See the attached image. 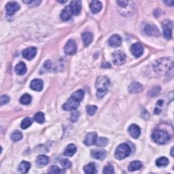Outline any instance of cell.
<instances>
[{
  "label": "cell",
  "instance_id": "30",
  "mask_svg": "<svg viewBox=\"0 0 174 174\" xmlns=\"http://www.w3.org/2000/svg\"><path fill=\"white\" fill-rule=\"evenodd\" d=\"M22 138H23V133L19 130L14 131V132L11 134V136H10V139H11L12 141H15V142L20 140Z\"/></svg>",
  "mask_w": 174,
  "mask_h": 174
},
{
  "label": "cell",
  "instance_id": "49",
  "mask_svg": "<svg viewBox=\"0 0 174 174\" xmlns=\"http://www.w3.org/2000/svg\"><path fill=\"white\" fill-rule=\"evenodd\" d=\"M173 148H172V151H171V154H172V157H173Z\"/></svg>",
  "mask_w": 174,
  "mask_h": 174
},
{
  "label": "cell",
  "instance_id": "26",
  "mask_svg": "<svg viewBox=\"0 0 174 174\" xmlns=\"http://www.w3.org/2000/svg\"><path fill=\"white\" fill-rule=\"evenodd\" d=\"M142 167V163L139 161H133L131 163L128 167V169L129 172H135L137 170H140Z\"/></svg>",
  "mask_w": 174,
  "mask_h": 174
},
{
  "label": "cell",
  "instance_id": "42",
  "mask_svg": "<svg viewBox=\"0 0 174 174\" xmlns=\"http://www.w3.org/2000/svg\"><path fill=\"white\" fill-rule=\"evenodd\" d=\"M10 101V97L8 95H2L1 99H0V103H1V105H3Z\"/></svg>",
  "mask_w": 174,
  "mask_h": 174
},
{
  "label": "cell",
  "instance_id": "4",
  "mask_svg": "<svg viewBox=\"0 0 174 174\" xmlns=\"http://www.w3.org/2000/svg\"><path fill=\"white\" fill-rule=\"evenodd\" d=\"M131 153V148L127 144H121L116 148L115 150V158L118 160H122L129 157Z\"/></svg>",
  "mask_w": 174,
  "mask_h": 174
},
{
  "label": "cell",
  "instance_id": "19",
  "mask_svg": "<svg viewBox=\"0 0 174 174\" xmlns=\"http://www.w3.org/2000/svg\"><path fill=\"white\" fill-rule=\"evenodd\" d=\"M82 39L85 47H88L93 40V35L91 32H84L82 34Z\"/></svg>",
  "mask_w": 174,
  "mask_h": 174
},
{
  "label": "cell",
  "instance_id": "12",
  "mask_svg": "<svg viewBox=\"0 0 174 174\" xmlns=\"http://www.w3.org/2000/svg\"><path fill=\"white\" fill-rule=\"evenodd\" d=\"M128 131L130 134V136L132 137L134 139H137V138L139 137L140 136L141 134V129L140 127L133 124V125H131L129 128H128Z\"/></svg>",
  "mask_w": 174,
  "mask_h": 174
},
{
  "label": "cell",
  "instance_id": "5",
  "mask_svg": "<svg viewBox=\"0 0 174 174\" xmlns=\"http://www.w3.org/2000/svg\"><path fill=\"white\" fill-rule=\"evenodd\" d=\"M163 31L164 37L167 40H170L172 37V29L173 27V22L171 20H165L162 23Z\"/></svg>",
  "mask_w": 174,
  "mask_h": 174
},
{
  "label": "cell",
  "instance_id": "43",
  "mask_svg": "<svg viewBox=\"0 0 174 174\" xmlns=\"http://www.w3.org/2000/svg\"><path fill=\"white\" fill-rule=\"evenodd\" d=\"M116 2L121 8H127V7L128 6V3H129V2L127 1V0H120V1H117Z\"/></svg>",
  "mask_w": 174,
  "mask_h": 174
},
{
  "label": "cell",
  "instance_id": "20",
  "mask_svg": "<svg viewBox=\"0 0 174 174\" xmlns=\"http://www.w3.org/2000/svg\"><path fill=\"white\" fill-rule=\"evenodd\" d=\"M106 151L104 150H93L91 152L92 157L97 160H104L106 157Z\"/></svg>",
  "mask_w": 174,
  "mask_h": 174
},
{
  "label": "cell",
  "instance_id": "6",
  "mask_svg": "<svg viewBox=\"0 0 174 174\" xmlns=\"http://www.w3.org/2000/svg\"><path fill=\"white\" fill-rule=\"evenodd\" d=\"M80 101L78 100L76 98L73 97L72 96V97L67 101L65 104H63V109L67 111L76 109L80 106Z\"/></svg>",
  "mask_w": 174,
  "mask_h": 174
},
{
  "label": "cell",
  "instance_id": "34",
  "mask_svg": "<svg viewBox=\"0 0 174 174\" xmlns=\"http://www.w3.org/2000/svg\"><path fill=\"white\" fill-rule=\"evenodd\" d=\"M20 102L23 105H29L31 102V97L29 94H24L20 99Z\"/></svg>",
  "mask_w": 174,
  "mask_h": 174
},
{
  "label": "cell",
  "instance_id": "38",
  "mask_svg": "<svg viewBox=\"0 0 174 174\" xmlns=\"http://www.w3.org/2000/svg\"><path fill=\"white\" fill-rule=\"evenodd\" d=\"M97 110V107L96 105H88L87 107V112L89 116H93Z\"/></svg>",
  "mask_w": 174,
  "mask_h": 174
},
{
  "label": "cell",
  "instance_id": "36",
  "mask_svg": "<svg viewBox=\"0 0 174 174\" xmlns=\"http://www.w3.org/2000/svg\"><path fill=\"white\" fill-rule=\"evenodd\" d=\"M160 92H161V87H155L154 88H152V89L149 91L148 95L150 97H156L160 94Z\"/></svg>",
  "mask_w": 174,
  "mask_h": 174
},
{
  "label": "cell",
  "instance_id": "37",
  "mask_svg": "<svg viewBox=\"0 0 174 174\" xmlns=\"http://www.w3.org/2000/svg\"><path fill=\"white\" fill-rule=\"evenodd\" d=\"M114 168L112 164H108V165H106L104 170H103V173H105V174H112L114 173Z\"/></svg>",
  "mask_w": 174,
  "mask_h": 174
},
{
  "label": "cell",
  "instance_id": "1",
  "mask_svg": "<svg viewBox=\"0 0 174 174\" xmlns=\"http://www.w3.org/2000/svg\"><path fill=\"white\" fill-rule=\"evenodd\" d=\"M154 69L159 76L172 78L173 76V61L172 58H163L154 63Z\"/></svg>",
  "mask_w": 174,
  "mask_h": 174
},
{
  "label": "cell",
  "instance_id": "10",
  "mask_svg": "<svg viewBox=\"0 0 174 174\" xmlns=\"http://www.w3.org/2000/svg\"><path fill=\"white\" fill-rule=\"evenodd\" d=\"M20 9V6L16 2H10L7 3L6 6V10L7 15L9 16H12L16 11Z\"/></svg>",
  "mask_w": 174,
  "mask_h": 174
},
{
  "label": "cell",
  "instance_id": "40",
  "mask_svg": "<svg viewBox=\"0 0 174 174\" xmlns=\"http://www.w3.org/2000/svg\"><path fill=\"white\" fill-rule=\"evenodd\" d=\"M60 163H61V165H62V167L64 169H69L71 167V165H72V164H71V162L69 161L68 159H65V158L61 159Z\"/></svg>",
  "mask_w": 174,
  "mask_h": 174
},
{
  "label": "cell",
  "instance_id": "9",
  "mask_svg": "<svg viewBox=\"0 0 174 174\" xmlns=\"http://www.w3.org/2000/svg\"><path fill=\"white\" fill-rule=\"evenodd\" d=\"M144 32L149 36L158 37L161 35L158 28L153 25H146L144 27Z\"/></svg>",
  "mask_w": 174,
  "mask_h": 174
},
{
  "label": "cell",
  "instance_id": "33",
  "mask_svg": "<svg viewBox=\"0 0 174 174\" xmlns=\"http://www.w3.org/2000/svg\"><path fill=\"white\" fill-rule=\"evenodd\" d=\"M34 120L37 123L40 124H43L45 122L44 114L42 112H38L34 116Z\"/></svg>",
  "mask_w": 174,
  "mask_h": 174
},
{
  "label": "cell",
  "instance_id": "45",
  "mask_svg": "<svg viewBox=\"0 0 174 174\" xmlns=\"http://www.w3.org/2000/svg\"><path fill=\"white\" fill-rule=\"evenodd\" d=\"M164 2L167 6H173V2L172 1V0H169V1H165Z\"/></svg>",
  "mask_w": 174,
  "mask_h": 174
},
{
  "label": "cell",
  "instance_id": "25",
  "mask_svg": "<svg viewBox=\"0 0 174 174\" xmlns=\"http://www.w3.org/2000/svg\"><path fill=\"white\" fill-rule=\"evenodd\" d=\"M15 72L18 75H23L27 72L26 65L23 62H20L15 67Z\"/></svg>",
  "mask_w": 174,
  "mask_h": 174
},
{
  "label": "cell",
  "instance_id": "22",
  "mask_svg": "<svg viewBox=\"0 0 174 174\" xmlns=\"http://www.w3.org/2000/svg\"><path fill=\"white\" fill-rule=\"evenodd\" d=\"M77 151V148L74 144H69L64 150V155L66 157H72Z\"/></svg>",
  "mask_w": 174,
  "mask_h": 174
},
{
  "label": "cell",
  "instance_id": "35",
  "mask_svg": "<svg viewBox=\"0 0 174 174\" xmlns=\"http://www.w3.org/2000/svg\"><path fill=\"white\" fill-rule=\"evenodd\" d=\"M72 96L73 97L78 99V101H83V98H84V91L83 90L79 89V90L76 91V92H74V93L72 94Z\"/></svg>",
  "mask_w": 174,
  "mask_h": 174
},
{
  "label": "cell",
  "instance_id": "41",
  "mask_svg": "<svg viewBox=\"0 0 174 174\" xmlns=\"http://www.w3.org/2000/svg\"><path fill=\"white\" fill-rule=\"evenodd\" d=\"M79 116H80V113H79V112H78V111L74 112L72 114V115H71V116H70V120H71V121H72V123L76 122V121H77L78 119Z\"/></svg>",
  "mask_w": 174,
  "mask_h": 174
},
{
  "label": "cell",
  "instance_id": "2",
  "mask_svg": "<svg viewBox=\"0 0 174 174\" xmlns=\"http://www.w3.org/2000/svg\"><path fill=\"white\" fill-rule=\"evenodd\" d=\"M109 85H110V82L107 77L99 76L95 83V87L97 90L96 96L100 99L104 97L108 93Z\"/></svg>",
  "mask_w": 174,
  "mask_h": 174
},
{
  "label": "cell",
  "instance_id": "29",
  "mask_svg": "<svg viewBox=\"0 0 174 174\" xmlns=\"http://www.w3.org/2000/svg\"><path fill=\"white\" fill-rule=\"evenodd\" d=\"M169 160L167 158L165 157H162L158 158L157 161H156V165L159 167H165L167 166L169 164Z\"/></svg>",
  "mask_w": 174,
  "mask_h": 174
},
{
  "label": "cell",
  "instance_id": "31",
  "mask_svg": "<svg viewBox=\"0 0 174 174\" xmlns=\"http://www.w3.org/2000/svg\"><path fill=\"white\" fill-rule=\"evenodd\" d=\"M32 123H33V120H32L31 118H30L29 117H27V118H24L22 122L20 123V127L22 128L23 129H27L28 127H29Z\"/></svg>",
  "mask_w": 174,
  "mask_h": 174
},
{
  "label": "cell",
  "instance_id": "32",
  "mask_svg": "<svg viewBox=\"0 0 174 174\" xmlns=\"http://www.w3.org/2000/svg\"><path fill=\"white\" fill-rule=\"evenodd\" d=\"M108 143V140L107 138L105 137H97V140H96L95 145L98 147H104Z\"/></svg>",
  "mask_w": 174,
  "mask_h": 174
},
{
  "label": "cell",
  "instance_id": "23",
  "mask_svg": "<svg viewBox=\"0 0 174 174\" xmlns=\"http://www.w3.org/2000/svg\"><path fill=\"white\" fill-rule=\"evenodd\" d=\"M72 15L73 14L72 11H71L69 6H67L62 10V12L61 14V19L63 21L68 20L72 17Z\"/></svg>",
  "mask_w": 174,
  "mask_h": 174
},
{
  "label": "cell",
  "instance_id": "13",
  "mask_svg": "<svg viewBox=\"0 0 174 174\" xmlns=\"http://www.w3.org/2000/svg\"><path fill=\"white\" fill-rule=\"evenodd\" d=\"M69 8L74 15H78L82 10V3L80 1H72L69 4Z\"/></svg>",
  "mask_w": 174,
  "mask_h": 174
},
{
  "label": "cell",
  "instance_id": "15",
  "mask_svg": "<svg viewBox=\"0 0 174 174\" xmlns=\"http://www.w3.org/2000/svg\"><path fill=\"white\" fill-rule=\"evenodd\" d=\"M37 53V49L35 47H29L25 49L23 52V55L27 60H31L33 59Z\"/></svg>",
  "mask_w": 174,
  "mask_h": 174
},
{
  "label": "cell",
  "instance_id": "47",
  "mask_svg": "<svg viewBox=\"0 0 174 174\" xmlns=\"http://www.w3.org/2000/svg\"><path fill=\"white\" fill-rule=\"evenodd\" d=\"M160 113H161V109L159 108H155V110H154L155 114H159Z\"/></svg>",
  "mask_w": 174,
  "mask_h": 174
},
{
  "label": "cell",
  "instance_id": "24",
  "mask_svg": "<svg viewBox=\"0 0 174 174\" xmlns=\"http://www.w3.org/2000/svg\"><path fill=\"white\" fill-rule=\"evenodd\" d=\"M102 3L99 1H93L90 4V8L93 13H98L102 9Z\"/></svg>",
  "mask_w": 174,
  "mask_h": 174
},
{
  "label": "cell",
  "instance_id": "11",
  "mask_svg": "<svg viewBox=\"0 0 174 174\" xmlns=\"http://www.w3.org/2000/svg\"><path fill=\"white\" fill-rule=\"evenodd\" d=\"M131 51L134 56L138 58L143 55L144 48L140 43H135L131 47Z\"/></svg>",
  "mask_w": 174,
  "mask_h": 174
},
{
  "label": "cell",
  "instance_id": "48",
  "mask_svg": "<svg viewBox=\"0 0 174 174\" xmlns=\"http://www.w3.org/2000/svg\"><path fill=\"white\" fill-rule=\"evenodd\" d=\"M58 2L60 3H66L67 2L66 0H65V1H58Z\"/></svg>",
  "mask_w": 174,
  "mask_h": 174
},
{
  "label": "cell",
  "instance_id": "39",
  "mask_svg": "<svg viewBox=\"0 0 174 174\" xmlns=\"http://www.w3.org/2000/svg\"><path fill=\"white\" fill-rule=\"evenodd\" d=\"M49 173H55V174H59L62 173V170L60 169L58 166L56 165H52L51 167L49 168L48 172Z\"/></svg>",
  "mask_w": 174,
  "mask_h": 174
},
{
  "label": "cell",
  "instance_id": "16",
  "mask_svg": "<svg viewBox=\"0 0 174 174\" xmlns=\"http://www.w3.org/2000/svg\"><path fill=\"white\" fill-rule=\"evenodd\" d=\"M108 43L109 46H111L112 47H118L120 46H121L122 39L118 35H112V36L109 38Z\"/></svg>",
  "mask_w": 174,
  "mask_h": 174
},
{
  "label": "cell",
  "instance_id": "8",
  "mask_svg": "<svg viewBox=\"0 0 174 174\" xmlns=\"http://www.w3.org/2000/svg\"><path fill=\"white\" fill-rule=\"evenodd\" d=\"M77 51V46L76 42L72 39L69 40L67 42L65 47H64V52L66 55H74Z\"/></svg>",
  "mask_w": 174,
  "mask_h": 174
},
{
  "label": "cell",
  "instance_id": "27",
  "mask_svg": "<svg viewBox=\"0 0 174 174\" xmlns=\"http://www.w3.org/2000/svg\"><path fill=\"white\" fill-rule=\"evenodd\" d=\"M84 171L88 174H95L97 173V169L95 163H90L84 167Z\"/></svg>",
  "mask_w": 174,
  "mask_h": 174
},
{
  "label": "cell",
  "instance_id": "18",
  "mask_svg": "<svg viewBox=\"0 0 174 174\" xmlns=\"http://www.w3.org/2000/svg\"><path fill=\"white\" fill-rule=\"evenodd\" d=\"M30 87L33 91H41L43 89V82L40 79H34L31 81Z\"/></svg>",
  "mask_w": 174,
  "mask_h": 174
},
{
  "label": "cell",
  "instance_id": "28",
  "mask_svg": "<svg viewBox=\"0 0 174 174\" xmlns=\"http://www.w3.org/2000/svg\"><path fill=\"white\" fill-rule=\"evenodd\" d=\"M31 167V165L29 162L27 161H22L19 166V171L21 173H26Z\"/></svg>",
  "mask_w": 174,
  "mask_h": 174
},
{
  "label": "cell",
  "instance_id": "7",
  "mask_svg": "<svg viewBox=\"0 0 174 174\" xmlns=\"http://www.w3.org/2000/svg\"><path fill=\"white\" fill-rule=\"evenodd\" d=\"M113 62L116 65H122L126 61V55L121 51H116L112 55Z\"/></svg>",
  "mask_w": 174,
  "mask_h": 174
},
{
  "label": "cell",
  "instance_id": "46",
  "mask_svg": "<svg viewBox=\"0 0 174 174\" xmlns=\"http://www.w3.org/2000/svg\"><path fill=\"white\" fill-rule=\"evenodd\" d=\"M102 67H108V68H109V67H111L110 66V64L107 63H104V64H102Z\"/></svg>",
  "mask_w": 174,
  "mask_h": 174
},
{
  "label": "cell",
  "instance_id": "14",
  "mask_svg": "<svg viewBox=\"0 0 174 174\" xmlns=\"http://www.w3.org/2000/svg\"><path fill=\"white\" fill-rule=\"evenodd\" d=\"M143 91V85L139 83H137V82L131 83L129 87V91L130 93H140Z\"/></svg>",
  "mask_w": 174,
  "mask_h": 174
},
{
  "label": "cell",
  "instance_id": "3",
  "mask_svg": "<svg viewBox=\"0 0 174 174\" xmlns=\"http://www.w3.org/2000/svg\"><path fill=\"white\" fill-rule=\"evenodd\" d=\"M152 139L158 144H165L171 140L170 135L165 131L156 130L152 134Z\"/></svg>",
  "mask_w": 174,
  "mask_h": 174
},
{
  "label": "cell",
  "instance_id": "17",
  "mask_svg": "<svg viewBox=\"0 0 174 174\" xmlns=\"http://www.w3.org/2000/svg\"><path fill=\"white\" fill-rule=\"evenodd\" d=\"M97 139V135L95 132H91L88 133L84 140V144L86 145H94Z\"/></svg>",
  "mask_w": 174,
  "mask_h": 174
},
{
  "label": "cell",
  "instance_id": "44",
  "mask_svg": "<svg viewBox=\"0 0 174 174\" xmlns=\"http://www.w3.org/2000/svg\"><path fill=\"white\" fill-rule=\"evenodd\" d=\"M44 68L47 69L51 68V61H49V60H48V61H46L44 63Z\"/></svg>",
  "mask_w": 174,
  "mask_h": 174
},
{
  "label": "cell",
  "instance_id": "21",
  "mask_svg": "<svg viewBox=\"0 0 174 174\" xmlns=\"http://www.w3.org/2000/svg\"><path fill=\"white\" fill-rule=\"evenodd\" d=\"M49 162V158L45 155H40L36 158V166L38 167H43Z\"/></svg>",
  "mask_w": 174,
  "mask_h": 174
}]
</instances>
